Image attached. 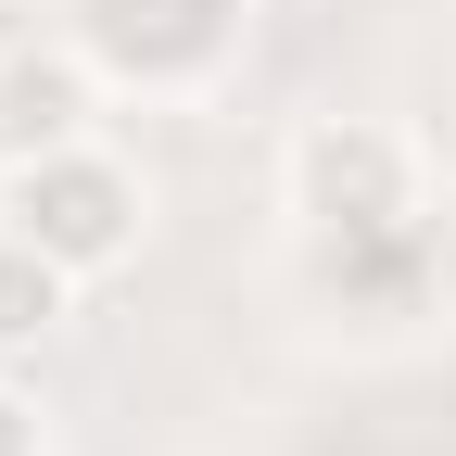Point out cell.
<instances>
[{
    "label": "cell",
    "mask_w": 456,
    "mask_h": 456,
    "mask_svg": "<svg viewBox=\"0 0 456 456\" xmlns=\"http://www.w3.org/2000/svg\"><path fill=\"white\" fill-rule=\"evenodd\" d=\"M0 228H26V241L51 266H127L140 254V165L114 152V140H64V152H26V165H0Z\"/></svg>",
    "instance_id": "6da1fadb"
},
{
    "label": "cell",
    "mask_w": 456,
    "mask_h": 456,
    "mask_svg": "<svg viewBox=\"0 0 456 456\" xmlns=\"http://www.w3.org/2000/svg\"><path fill=\"white\" fill-rule=\"evenodd\" d=\"M279 191H292L305 241H393V228H419V152L406 127H380V114H317L279 165Z\"/></svg>",
    "instance_id": "7a4b0ae2"
},
{
    "label": "cell",
    "mask_w": 456,
    "mask_h": 456,
    "mask_svg": "<svg viewBox=\"0 0 456 456\" xmlns=\"http://www.w3.org/2000/svg\"><path fill=\"white\" fill-rule=\"evenodd\" d=\"M64 38L102 64V89H203L241 51V0H64Z\"/></svg>",
    "instance_id": "3957f363"
},
{
    "label": "cell",
    "mask_w": 456,
    "mask_h": 456,
    "mask_svg": "<svg viewBox=\"0 0 456 456\" xmlns=\"http://www.w3.org/2000/svg\"><path fill=\"white\" fill-rule=\"evenodd\" d=\"M102 64L77 38H51V51H0V165H26V152H64V140H102Z\"/></svg>",
    "instance_id": "277c9868"
},
{
    "label": "cell",
    "mask_w": 456,
    "mask_h": 456,
    "mask_svg": "<svg viewBox=\"0 0 456 456\" xmlns=\"http://www.w3.org/2000/svg\"><path fill=\"white\" fill-rule=\"evenodd\" d=\"M77 305V266H51L26 228H0V355H26V342H51Z\"/></svg>",
    "instance_id": "5b68a950"
},
{
    "label": "cell",
    "mask_w": 456,
    "mask_h": 456,
    "mask_svg": "<svg viewBox=\"0 0 456 456\" xmlns=\"http://www.w3.org/2000/svg\"><path fill=\"white\" fill-rule=\"evenodd\" d=\"M0 456H38V406L26 393H0Z\"/></svg>",
    "instance_id": "8992f818"
}]
</instances>
